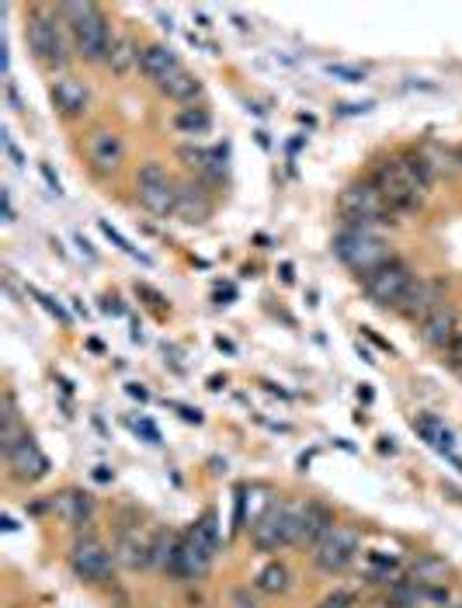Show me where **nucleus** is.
Listing matches in <instances>:
<instances>
[{"mask_svg":"<svg viewBox=\"0 0 462 608\" xmlns=\"http://www.w3.org/2000/svg\"><path fill=\"white\" fill-rule=\"evenodd\" d=\"M25 42L39 67L56 73V70H66V63H70L73 42H70V32H66L60 7L35 4L32 11L25 14Z\"/></svg>","mask_w":462,"mask_h":608,"instance_id":"nucleus-1","label":"nucleus"},{"mask_svg":"<svg viewBox=\"0 0 462 608\" xmlns=\"http://www.w3.org/2000/svg\"><path fill=\"white\" fill-rule=\"evenodd\" d=\"M60 14L66 21V32H70L73 53L80 56L84 63H105L108 49H112V25H108L105 11L98 4H60Z\"/></svg>","mask_w":462,"mask_h":608,"instance_id":"nucleus-2","label":"nucleus"},{"mask_svg":"<svg viewBox=\"0 0 462 608\" xmlns=\"http://www.w3.org/2000/svg\"><path fill=\"white\" fill-rule=\"evenodd\" d=\"M334 254L341 258L344 268H351L362 278L372 275L376 268H383L393 258L386 237L372 230V226H341L334 237Z\"/></svg>","mask_w":462,"mask_h":608,"instance_id":"nucleus-3","label":"nucleus"},{"mask_svg":"<svg viewBox=\"0 0 462 608\" xmlns=\"http://www.w3.org/2000/svg\"><path fill=\"white\" fill-rule=\"evenodd\" d=\"M299 518H303V504L271 501L261 511V518L251 525V546L261 553H278L282 546H299Z\"/></svg>","mask_w":462,"mask_h":608,"instance_id":"nucleus-4","label":"nucleus"},{"mask_svg":"<svg viewBox=\"0 0 462 608\" xmlns=\"http://www.w3.org/2000/svg\"><path fill=\"white\" fill-rule=\"evenodd\" d=\"M87 525L73 529L77 539H73V546H70V570H73V577L84 584H108L115 577V553L94 536Z\"/></svg>","mask_w":462,"mask_h":608,"instance_id":"nucleus-5","label":"nucleus"},{"mask_svg":"<svg viewBox=\"0 0 462 608\" xmlns=\"http://www.w3.org/2000/svg\"><path fill=\"white\" fill-rule=\"evenodd\" d=\"M178 195L181 181H174V174L167 171L157 160H146L136 171V202L143 205L150 216H174L178 212Z\"/></svg>","mask_w":462,"mask_h":608,"instance_id":"nucleus-6","label":"nucleus"},{"mask_svg":"<svg viewBox=\"0 0 462 608\" xmlns=\"http://www.w3.org/2000/svg\"><path fill=\"white\" fill-rule=\"evenodd\" d=\"M337 209H341L344 216V226H390L396 223V212L386 205L383 192H379L372 181H355V185H348L341 192V202H337Z\"/></svg>","mask_w":462,"mask_h":608,"instance_id":"nucleus-7","label":"nucleus"},{"mask_svg":"<svg viewBox=\"0 0 462 608\" xmlns=\"http://www.w3.org/2000/svg\"><path fill=\"white\" fill-rule=\"evenodd\" d=\"M372 185L383 192L386 205L400 216V212H417L424 205V188L414 181V174L407 171V164H403L400 157H390L383 160V164L376 167V174H372Z\"/></svg>","mask_w":462,"mask_h":608,"instance_id":"nucleus-8","label":"nucleus"},{"mask_svg":"<svg viewBox=\"0 0 462 608\" xmlns=\"http://www.w3.org/2000/svg\"><path fill=\"white\" fill-rule=\"evenodd\" d=\"M414 282H417L414 268L400 258H390L383 268H376L372 275L362 278V289L369 296V303H376L379 310H396Z\"/></svg>","mask_w":462,"mask_h":608,"instance_id":"nucleus-9","label":"nucleus"},{"mask_svg":"<svg viewBox=\"0 0 462 608\" xmlns=\"http://www.w3.org/2000/svg\"><path fill=\"white\" fill-rule=\"evenodd\" d=\"M358 549H362V536H358V529H351V525H334V529L313 546V567H317L320 574H330V577L344 574V570L355 563Z\"/></svg>","mask_w":462,"mask_h":608,"instance_id":"nucleus-10","label":"nucleus"},{"mask_svg":"<svg viewBox=\"0 0 462 608\" xmlns=\"http://www.w3.org/2000/svg\"><path fill=\"white\" fill-rule=\"evenodd\" d=\"M452 595L445 584H421L414 577H396L386 588V605L390 608H449Z\"/></svg>","mask_w":462,"mask_h":608,"instance_id":"nucleus-11","label":"nucleus"},{"mask_svg":"<svg viewBox=\"0 0 462 608\" xmlns=\"http://www.w3.org/2000/svg\"><path fill=\"white\" fill-rule=\"evenodd\" d=\"M84 153H87V160H91V167L98 174H115L122 167V160H126V139L115 133V129L98 126V129H91V133H87Z\"/></svg>","mask_w":462,"mask_h":608,"instance_id":"nucleus-12","label":"nucleus"},{"mask_svg":"<svg viewBox=\"0 0 462 608\" xmlns=\"http://www.w3.org/2000/svg\"><path fill=\"white\" fill-rule=\"evenodd\" d=\"M438 306H445V285L438 282V278H417V282L410 285L407 296H403V303L396 306V313H400L403 320H410V324L421 327Z\"/></svg>","mask_w":462,"mask_h":608,"instance_id":"nucleus-13","label":"nucleus"},{"mask_svg":"<svg viewBox=\"0 0 462 608\" xmlns=\"http://www.w3.org/2000/svg\"><path fill=\"white\" fill-rule=\"evenodd\" d=\"M49 98H53L56 112H60L63 119H84L87 108H91V91H87L84 80L73 77V73H60V77L49 84Z\"/></svg>","mask_w":462,"mask_h":608,"instance_id":"nucleus-14","label":"nucleus"},{"mask_svg":"<svg viewBox=\"0 0 462 608\" xmlns=\"http://www.w3.org/2000/svg\"><path fill=\"white\" fill-rule=\"evenodd\" d=\"M459 310L456 306H438L435 313H431L428 320H424L421 327H417V334H421V341L428 344L431 351H449L452 348V341L459 338Z\"/></svg>","mask_w":462,"mask_h":608,"instance_id":"nucleus-15","label":"nucleus"},{"mask_svg":"<svg viewBox=\"0 0 462 608\" xmlns=\"http://www.w3.org/2000/svg\"><path fill=\"white\" fill-rule=\"evenodd\" d=\"M4 459H7V470H11V476H14V480H21V483H39L42 476H49V459H46V452L35 445L32 435H28L18 449L7 452Z\"/></svg>","mask_w":462,"mask_h":608,"instance_id":"nucleus-16","label":"nucleus"},{"mask_svg":"<svg viewBox=\"0 0 462 608\" xmlns=\"http://www.w3.org/2000/svg\"><path fill=\"white\" fill-rule=\"evenodd\" d=\"M178 70H185V67H181L178 53H174L171 46H164V42H150L146 49H139V73H143L150 84H157V87L167 84Z\"/></svg>","mask_w":462,"mask_h":608,"instance_id":"nucleus-17","label":"nucleus"},{"mask_svg":"<svg viewBox=\"0 0 462 608\" xmlns=\"http://www.w3.org/2000/svg\"><path fill=\"white\" fill-rule=\"evenodd\" d=\"M216 560L209 546L202 539L185 532V542H181V556H178V570H174V581H195V577H205Z\"/></svg>","mask_w":462,"mask_h":608,"instance_id":"nucleus-18","label":"nucleus"},{"mask_svg":"<svg viewBox=\"0 0 462 608\" xmlns=\"http://www.w3.org/2000/svg\"><path fill=\"white\" fill-rule=\"evenodd\" d=\"M153 560V542L139 529H122L115 539V563L126 570H143Z\"/></svg>","mask_w":462,"mask_h":608,"instance_id":"nucleus-19","label":"nucleus"},{"mask_svg":"<svg viewBox=\"0 0 462 608\" xmlns=\"http://www.w3.org/2000/svg\"><path fill=\"white\" fill-rule=\"evenodd\" d=\"M174 216L181 223H205L212 216V195L205 188V181H181V195H178V212Z\"/></svg>","mask_w":462,"mask_h":608,"instance_id":"nucleus-20","label":"nucleus"},{"mask_svg":"<svg viewBox=\"0 0 462 608\" xmlns=\"http://www.w3.org/2000/svg\"><path fill=\"white\" fill-rule=\"evenodd\" d=\"M49 508H53V515L60 518V522L73 525V529H80V525L91 522L94 497L84 494V490H63V494H56L53 501H49Z\"/></svg>","mask_w":462,"mask_h":608,"instance_id":"nucleus-21","label":"nucleus"},{"mask_svg":"<svg viewBox=\"0 0 462 608\" xmlns=\"http://www.w3.org/2000/svg\"><path fill=\"white\" fill-rule=\"evenodd\" d=\"M334 511L327 508V504L320 501H306L303 504V518H299V546L313 549L320 539L327 536L330 529H334Z\"/></svg>","mask_w":462,"mask_h":608,"instance_id":"nucleus-22","label":"nucleus"},{"mask_svg":"<svg viewBox=\"0 0 462 608\" xmlns=\"http://www.w3.org/2000/svg\"><path fill=\"white\" fill-rule=\"evenodd\" d=\"M25 438H28V428L21 424L18 400H14V393L7 390L4 393V404H0V452L7 456V452L18 449Z\"/></svg>","mask_w":462,"mask_h":608,"instance_id":"nucleus-23","label":"nucleus"},{"mask_svg":"<svg viewBox=\"0 0 462 608\" xmlns=\"http://www.w3.org/2000/svg\"><path fill=\"white\" fill-rule=\"evenodd\" d=\"M414 431L424 438V442L431 445V449L442 452L445 459H449V456H459V452H456V435H452V431L445 428L442 417H435V414H417V417H414Z\"/></svg>","mask_w":462,"mask_h":608,"instance_id":"nucleus-24","label":"nucleus"},{"mask_svg":"<svg viewBox=\"0 0 462 608\" xmlns=\"http://www.w3.org/2000/svg\"><path fill=\"white\" fill-rule=\"evenodd\" d=\"M400 160L407 164V171L414 174V181L424 188V192H431V188L438 185V178H442V164H438L428 150H407V153H400Z\"/></svg>","mask_w":462,"mask_h":608,"instance_id":"nucleus-25","label":"nucleus"},{"mask_svg":"<svg viewBox=\"0 0 462 608\" xmlns=\"http://www.w3.org/2000/svg\"><path fill=\"white\" fill-rule=\"evenodd\" d=\"M202 80L195 77V73H188V70H178L174 73L167 84H160V94H164L167 101H174V105H195L198 98H202Z\"/></svg>","mask_w":462,"mask_h":608,"instance_id":"nucleus-26","label":"nucleus"},{"mask_svg":"<svg viewBox=\"0 0 462 608\" xmlns=\"http://www.w3.org/2000/svg\"><path fill=\"white\" fill-rule=\"evenodd\" d=\"M105 67L115 73V77H126V73L139 70V49L129 35H115L112 39V49L105 56Z\"/></svg>","mask_w":462,"mask_h":608,"instance_id":"nucleus-27","label":"nucleus"},{"mask_svg":"<svg viewBox=\"0 0 462 608\" xmlns=\"http://www.w3.org/2000/svg\"><path fill=\"white\" fill-rule=\"evenodd\" d=\"M181 542H185V536H178V532H160V536L153 539L150 567H157L160 574L174 577V570H178V556H181Z\"/></svg>","mask_w":462,"mask_h":608,"instance_id":"nucleus-28","label":"nucleus"},{"mask_svg":"<svg viewBox=\"0 0 462 608\" xmlns=\"http://www.w3.org/2000/svg\"><path fill=\"white\" fill-rule=\"evenodd\" d=\"M171 126H174V133H181V136H205L212 129V112L205 105H188V108H178L174 112V119H171Z\"/></svg>","mask_w":462,"mask_h":608,"instance_id":"nucleus-29","label":"nucleus"},{"mask_svg":"<svg viewBox=\"0 0 462 608\" xmlns=\"http://www.w3.org/2000/svg\"><path fill=\"white\" fill-rule=\"evenodd\" d=\"M254 588L264 591V595H285V591L292 588V570L285 567L282 560H271L268 567L258 570V577H254Z\"/></svg>","mask_w":462,"mask_h":608,"instance_id":"nucleus-30","label":"nucleus"},{"mask_svg":"<svg viewBox=\"0 0 462 608\" xmlns=\"http://www.w3.org/2000/svg\"><path fill=\"white\" fill-rule=\"evenodd\" d=\"M407 577H414V581H421V584H445L449 563H445L442 556H421V560L410 567Z\"/></svg>","mask_w":462,"mask_h":608,"instance_id":"nucleus-31","label":"nucleus"},{"mask_svg":"<svg viewBox=\"0 0 462 608\" xmlns=\"http://www.w3.org/2000/svg\"><path fill=\"white\" fill-rule=\"evenodd\" d=\"M188 532H192V536L202 539L205 546L212 549V553H219V515H216V511H212V508L205 511V515L198 518V522H195Z\"/></svg>","mask_w":462,"mask_h":608,"instance_id":"nucleus-32","label":"nucleus"},{"mask_svg":"<svg viewBox=\"0 0 462 608\" xmlns=\"http://www.w3.org/2000/svg\"><path fill=\"white\" fill-rule=\"evenodd\" d=\"M98 230H101V233H105V237H108V240H112V244H115V247H119V251H122V254H129V258L143 261V265H153V261H150V254L136 251V247H132V244H129V240H126V237H122V233H119V230H115V226H112V223H108V219H98Z\"/></svg>","mask_w":462,"mask_h":608,"instance_id":"nucleus-33","label":"nucleus"},{"mask_svg":"<svg viewBox=\"0 0 462 608\" xmlns=\"http://www.w3.org/2000/svg\"><path fill=\"white\" fill-rule=\"evenodd\" d=\"M324 70L334 80H344V84H365V77H369L362 67H351V63H327Z\"/></svg>","mask_w":462,"mask_h":608,"instance_id":"nucleus-34","label":"nucleus"},{"mask_svg":"<svg viewBox=\"0 0 462 608\" xmlns=\"http://www.w3.org/2000/svg\"><path fill=\"white\" fill-rule=\"evenodd\" d=\"M28 292H32V296H35V299H39V303H42V306H46V310H49V313H53V317H56V320H60V324H70V313H66V310H63V306H60V303H56V299H53V296H46V292H42V289H35V285H28Z\"/></svg>","mask_w":462,"mask_h":608,"instance_id":"nucleus-35","label":"nucleus"},{"mask_svg":"<svg viewBox=\"0 0 462 608\" xmlns=\"http://www.w3.org/2000/svg\"><path fill=\"white\" fill-rule=\"evenodd\" d=\"M132 431H136L139 438H146L150 445H160V442H164V435H160V428L150 421V417H139V421H132Z\"/></svg>","mask_w":462,"mask_h":608,"instance_id":"nucleus-36","label":"nucleus"},{"mask_svg":"<svg viewBox=\"0 0 462 608\" xmlns=\"http://www.w3.org/2000/svg\"><path fill=\"white\" fill-rule=\"evenodd\" d=\"M358 605V595L355 591H334V595H327L324 602H320L317 608H355Z\"/></svg>","mask_w":462,"mask_h":608,"instance_id":"nucleus-37","label":"nucleus"},{"mask_svg":"<svg viewBox=\"0 0 462 608\" xmlns=\"http://www.w3.org/2000/svg\"><path fill=\"white\" fill-rule=\"evenodd\" d=\"M4 153H7V157H11V164H14V167H25V164H28L25 153L18 150V143H14V139L7 136V133H4Z\"/></svg>","mask_w":462,"mask_h":608,"instance_id":"nucleus-38","label":"nucleus"},{"mask_svg":"<svg viewBox=\"0 0 462 608\" xmlns=\"http://www.w3.org/2000/svg\"><path fill=\"white\" fill-rule=\"evenodd\" d=\"M445 358H449V365H452V369L462 372V331H459V338L452 341V348L445 351Z\"/></svg>","mask_w":462,"mask_h":608,"instance_id":"nucleus-39","label":"nucleus"},{"mask_svg":"<svg viewBox=\"0 0 462 608\" xmlns=\"http://www.w3.org/2000/svg\"><path fill=\"white\" fill-rule=\"evenodd\" d=\"M171 407L178 410L188 424H202V410H198V407H188V404H171Z\"/></svg>","mask_w":462,"mask_h":608,"instance_id":"nucleus-40","label":"nucleus"},{"mask_svg":"<svg viewBox=\"0 0 462 608\" xmlns=\"http://www.w3.org/2000/svg\"><path fill=\"white\" fill-rule=\"evenodd\" d=\"M7 101H11V108H14V112H25V101H21L18 84H14L11 77H7Z\"/></svg>","mask_w":462,"mask_h":608,"instance_id":"nucleus-41","label":"nucleus"},{"mask_svg":"<svg viewBox=\"0 0 462 608\" xmlns=\"http://www.w3.org/2000/svg\"><path fill=\"white\" fill-rule=\"evenodd\" d=\"M39 171H42V178L49 181V188H53L56 195H63V185H60V178L53 174V167H49V164H39Z\"/></svg>","mask_w":462,"mask_h":608,"instance_id":"nucleus-42","label":"nucleus"},{"mask_svg":"<svg viewBox=\"0 0 462 608\" xmlns=\"http://www.w3.org/2000/svg\"><path fill=\"white\" fill-rule=\"evenodd\" d=\"M139 289V296H146V299H153V306H157V310H167V303H164V296H160V292H153L150 285H136Z\"/></svg>","mask_w":462,"mask_h":608,"instance_id":"nucleus-43","label":"nucleus"},{"mask_svg":"<svg viewBox=\"0 0 462 608\" xmlns=\"http://www.w3.org/2000/svg\"><path fill=\"white\" fill-rule=\"evenodd\" d=\"M0 199H4V223L11 226L14 223V199H11V192L4 188V195H0Z\"/></svg>","mask_w":462,"mask_h":608,"instance_id":"nucleus-44","label":"nucleus"},{"mask_svg":"<svg viewBox=\"0 0 462 608\" xmlns=\"http://www.w3.org/2000/svg\"><path fill=\"white\" fill-rule=\"evenodd\" d=\"M126 390H129V397H136V400H150V393H146V390H143V386H139V383H129Z\"/></svg>","mask_w":462,"mask_h":608,"instance_id":"nucleus-45","label":"nucleus"},{"mask_svg":"<svg viewBox=\"0 0 462 608\" xmlns=\"http://www.w3.org/2000/svg\"><path fill=\"white\" fill-rule=\"evenodd\" d=\"M101 303H105V306H101V310H105V313H115V317H119V313H122V306H119V299H101Z\"/></svg>","mask_w":462,"mask_h":608,"instance_id":"nucleus-46","label":"nucleus"},{"mask_svg":"<svg viewBox=\"0 0 462 608\" xmlns=\"http://www.w3.org/2000/svg\"><path fill=\"white\" fill-rule=\"evenodd\" d=\"M77 244H80V251H84V254H87V261H98V254H94V251H91V244H87V240H84V237H77Z\"/></svg>","mask_w":462,"mask_h":608,"instance_id":"nucleus-47","label":"nucleus"},{"mask_svg":"<svg viewBox=\"0 0 462 608\" xmlns=\"http://www.w3.org/2000/svg\"><path fill=\"white\" fill-rule=\"evenodd\" d=\"M94 476H98V480H101V483H108V480H112V476H115V473H112V470H108V466H98V470H94Z\"/></svg>","mask_w":462,"mask_h":608,"instance_id":"nucleus-48","label":"nucleus"},{"mask_svg":"<svg viewBox=\"0 0 462 608\" xmlns=\"http://www.w3.org/2000/svg\"><path fill=\"white\" fill-rule=\"evenodd\" d=\"M195 21H198V28H212L209 14H202V11H195Z\"/></svg>","mask_w":462,"mask_h":608,"instance_id":"nucleus-49","label":"nucleus"},{"mask_svg":"<svg viewBox=\"0 0 462 608\" xmlns=\"http://www.w3.org/2000/svg\"><path fill=\"white\" fill-rule=\"evenodd\" d=\"M459 164H462V150H459Z\"/></svg>","mask_w":462,"mask_h":608,"instance_id":"nucleus-50","label":"nucleus"},{"mask_svg":"<svg viewBox=\"0 0 462 608\" xmlns=\"http://www.w3.org/2000/svg\"><path fill=\"white\" fill-rule=\"evenodd\" d=\"M459 376H462V372H459Z\"/></svg>","mask_w":462,"mask_h":608,"instance_id":"nucleus-51","label":"nucleus"},{"mask_svg":"<svg viewBox=\"0 0 462 608\" xmlns=\"http://www.w3.org/2000/svg\"><path fill=\"white\" fill-rule=\"evenodd\" d=\"M459 608H462V605H459Z\"/></svg>","mask_w":462,"mask_h":608,"instance_id":"nucleus-52","label":"nucleus"}]
</instances>
